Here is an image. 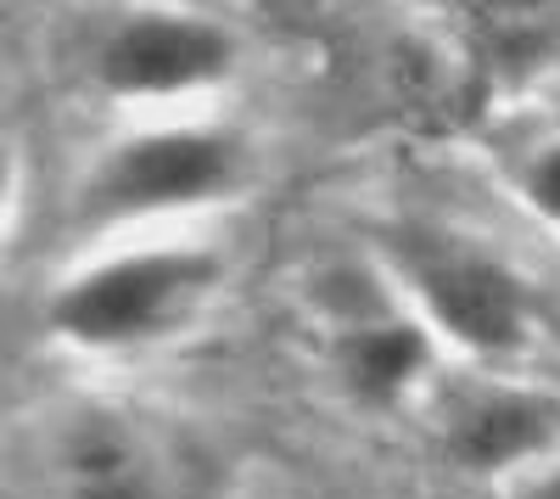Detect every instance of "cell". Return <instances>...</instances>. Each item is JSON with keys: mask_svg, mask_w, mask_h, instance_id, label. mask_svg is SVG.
<instances>
[{"mask_svg": "<svg viewBox=\"0 0 560 499\" xmlns=\"http://www.w3.org/2000/svg\"><path fill=\"white\" fill-rule=\"evenodd\" d=\"M420 365H427V337L415 326H370V332H353L342 343L348 387L364 404H393L420 376Z\"/></svg>", "mask_w": 560, "mask_h": 499, "instance_id": "8992f818", "label": "cell"}, {"mask_svg": "<svg viewBox=\"0 0 560 499\" xmlns=\"http://www.w3.org/2000/svg\"><path fill=\"white\" fill-rule=\"evenodd\" d=\"M527 197L538 202V213H549L560 224V147H549L533 169H527Z\"/></svg>", "mask_w": 560, "mask_h": 499, "instance_id": "52a82bcc", "label": "cell"}, {"mask_svg": "<svg viewBox=\"0 0 560 499\" xmlns=\"http://www.w3.org/2000/svg\"><path fill=\"white\" fill-rule=\"evenodd\" d=\"M73 499H147V494L129 488V483H118V477H96V483H84Z\"/></svg>", "mask_w": 560, "mask_h": 499, "instance_id": "ba28073f", "label": "cell"}, {"mask_svg": "<svg viewBox=\"0 0 560 499\" xmlns=\"http://www.w3.org/2000/svg\"><path fill=\"white\" fill-rule=\"evenodd\" d=\"M230 68L224 28L179 12H140L102 45V84L113 96H179Z\"/></svg>", "mask_w": 560, "mask_h": 499, "instance_id": "3957f363", "label": "cell"}, {"mask_svg": "<svg viewBox=\"0 0 560 499\" xmlns=\"http://www.w3.org/2000/svg\"><path fill=\"white\" fill-rule=\"evenodd\" d=\"M560 438V404L544 393H488L448 427V455L465 472H504L533 461Z\"/></svg>", "mask_w": 560, "mask_h": 499, "instance_id": "5b68a950", "label": "cell"}, {"mask_svg": "<svg viewBox=\"0 0 560 499\" xmlns=\"http://www.w3.org/2000/svg\"><path fill=\"white\" fill-rule=\"evenodd\" d=\"M415 287L427 298L432 321L477 353H504L527 332L522 281L482 253H427L415 264Z\"/></svg>", "mask_w": 560, "mask_h": 499, "instance_id": "277c9868", "label": "cell"}, {"mask_svg": "<svg viewBox=\"0 0 560 499\" xmlns=\"http://www.w3.org/2000/svg\"><path fill=\"white\" fill-rule=\"evenodd\" d=\"M7 202H12V152L0 147V219H7Z\"/></svg>", "mask_w": 560, "mask_h": 499, "instance_id": "30bf717a", "label": "cell"}, {"mask_svg": "<svg viewBox=\"0 0 560 499\" xmlns=\"http://www.w3.org/2000/svg\"><path fill=\"white\" fill-rule=\"evenodd\" d=\"M213 281L202 253H129L84 269L51 298V326L79 348H135L168 332Z\"/></svg>", "mask_w": 560, "mask_h": 499, "instance_id": "6da1fadb", "label": "cell"}, {"mask_svg": "<svg viewBox=\"0 0 560 499\" xmlns=\"http://www.w3.org/2000/svg\"><path fill=\"white\" fill-rule=\"evenodd\" d=\"M527 499H560V466H549V472L527 488Z\"/></svg>", "mask_w": 560, "mask_h": 499, "instance_id": "9c48e42d", "label": "cell"}, {"mask_svg": "<svg viewBox=\"0 0 560 499\" xmlns=\"http://www.w3.org/2000/svg\"><path fill=\"white\" fill-rule=\"evenodd\" d=\"M242 158L236 141L208 129H163V135H140V141L118 147L96 179L84 192L90 219H135V213H163L219 197L236 179Z\"/></svg>", "mask_w": 560, "mask_h": 499, "instance_id": "7a4b0ae2", "label": "cell"}]
</instances>
